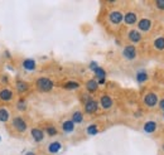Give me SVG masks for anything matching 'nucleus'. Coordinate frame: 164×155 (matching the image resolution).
<instances>
[{
    "instance_id": "nucleus-1",
    "label": "nucleus",
    "mask_w": 164,
    "mask_h": 155,
    "mask_svg": "<svg viewBox=\"0 0 164 155\" xmlns=\"http://www.w3.org/2000/svg\"><path fill=\"white\" fill-rule=\"evenodd\" d=\"M35 87L39 92H43V93H47V92H51L54 87V82L49 78V77H39V78L35 81Z\"/></svg>"
},
{
    "instance_id": "nucleus-2",
    "label": "nucleus",
    "mask_w": 164,
    "mask_h": 155,
    "mask_svg": "<svg viewBox=\"0 0 164 155\" xmlns=\"http://www.w3.org/2000/svg\"><path fill=\"white\" fill-rule=\"evenodd\" d=\"M143 102H144V105L146 107L153 109V107H155L156 105H158L159 97H158V95H156L155 92H148L144 96V98H143Z\"/></svg>"
},
{
    "instance_id": "nucleus-3",
    "label": "nucleus",
    "mask_w": 164,
    "mask_h": 155,
    "mask_svg": "<svg viewBox=\"0 0 164 155\" xmlns=\"http://www.w3.org/2000/svg\"><path fill=\"white\" fill-rule=\"evenodd\" d=\"M108 20L112 24V25H120L124 20V14L120 10H112L109 13L108 15Z\"/></svg>"
},
{
    "instance_id": "nucleus-4",
    "label": "nucleus",
    "mask_w": 164,
    "mask_h": 155,
    "mask_svg": "<svg viewBox=\"0 0 164 155\" xmlns=\"http://www.w3.org/2000/svg\"><path fill=\"white\" fill-rule=\"evenodd\" d=\"M138 55V51H137V47L129 44V46H125L123 49V57L126 61H134Z\"/></svg>"
},
{
    "instance_id": "nucleus-5",
    "label": "nucleus",
    "mask_w": 164,
    "mask_h": 155,
    "mask_svg": "<svg viewBox=\"0 0 164 155\" xmlns=\"http://www.w3.org/2000/svg\"><path fill=\"white\" fill-rule=\"evenodd\" d=\"M11 124L14 126V129H15L18 132H25L28 130L27 121H25L23 117H20V116H15V117H14L11 120Z\"/></svg>"
},
{
    "instance_id": "nucleus-6",
    "label": "nucleus",
    "mask_w": 164,
    "mask_h": 155,
    "mask_svg": "<svg viewBox=\"0 0 164 155\" xmlns=\"http://www.w3.org/2000/svg\"><path fill=\"white\" fill-rule=\"evenodd\" d=\"M83 111L87 115H94L98 111V102L94 98H90L87 102L83 103Z\"/></svg>"
},
{
    "instance_id": "nucleus-7",
    "label": "nucleus",
    "mask_w": 164,
    "mask_h": 155,
    "mask_svg": "<svg viewBox=\"0 0 164 155\" xmlns=\"http://www.w3.org/2000/svg\"><path fill=\"white\" fill-rule=\"evenodd\" d=\"M137 24H138V30L140 33H146L150 30L153 27V22L150 18H140Z\"/></svg>"
},
{
    "instance_id": "nucleus-8",
    "label": "nucleus",
    "mask_w": 164,
    "mask_h": 155,
    "mask_svg": "<svg viewBox=\"0 0 164 155\" xmlns=\"http://www.w3.org/2000/svg\"><path fill=\"white\" fill-rule=\"evenodd\" d=\"M127 39H129L130 43L138 44V43H140V42H141L143 36H141V33L138 29H130L129 32H127Z\"/></svg>"
},
{
    "instance_id": "nucleus-9",
    "label": "nucleus",
    "mask_w": 164,
    "mask_h": 155,
    "mask_svg": "<svg viewBox=\"0 0 164 155\" xmlns=\"http://www.w3.org/2000/svg\"><path fill=\"white\" fill-rule=\"evenodd\" d=\"M138 20H139L138 14L135 13V11H126L124 14V20H123V22L126 25H134V24H137Z\"/></svg>"
},
{
    "instance_id": "nucleus-10",
    "label": "nucleus",
    "mask_w": 164,
    "mask_h": 155,
    "mask_svg": "<svg viewBox=\"0 0 164 155\" xmlns=\"http://www.w3.org/2000/svg\"><path fill=\"white\" fill-rule=\"evenodd\" d=\"M100 105H101V107L104 110H109L114 105V100L112 97L109 96V95H102L101 97H100Z\"/></svg>"
},
{
    "instance_id": "nucleus-11",
    "label": "nucleus",
    "mask_w": 164,
    "mask_h": 155,
    "mask_svg": "<svg viewBox=\"0 0 164 155\" xmlns=\"http://www.w3.org/2000/svg\"><path fill=\"white\" fill-rule=\"evenodd\" d=\"M0 100L3 102H10L13 100V91L8 87H4L0 90Z\"/></svg>"
},
{
    "instance_id": "nucleus-12",
    "label": "nucleus",
    "mask_w": 164,
    "mask_h": 155,
    "mask_svg": "<svg viewBox=\"0 0 164 155\" xmlns=\"http://www.w3.org/2000/svg\"><path fill=\"white\" fill-rule=\"evenodd\" d=\"M31 135L34 139V141H37V143H40V141H43V140H44V131L42 129H39V128L32 129Z\"/></svg>"
},
{
    "instance_id": "nucleus-13",
    "label": "nucleus",
    "mask_w": 164,
    "mask_h": 155,
    "mask_svg": "<svg viewBox=\"0 0 164 155\" xmlns=\"http://www.w3.org/2000/svg\"><path fill=\"white\" fill-rule=\"evenodd\" d=\"M143 130H144L146 134H154L156 130H158V124H156L155 121H153V120L146 121L144 124V126H143Z\"/></svg>"
},
{
    "instance_id": "nucleus-14",
    "label": "nucleus",
    "mask_w": 164,
    "mask_h": 155,
    "mask_svg": "<svg viewBox=\"0 0 164 155\" xmlns=\"http://www.w3.org/2000/svg\"><path fill=\"white\" fill-rule=\"evenodd\" d=\"M15 87H17V92L19 95H23L28 92V90H29V83H27L25 81H22V80H18L15 83Z\"/></svg>"
},
{
    "instance_id": "nucleus-15",
    "label": "nucleus",
    "mask_w": 164,
    "mask_h": 155,
    "mask_svg": "<svg viewBox=\"0 0 164 155\" xmlns=\"http://www.w3.org/2000/svg\"><path fill=\"white\" fill-rule=\"evenodd\" d=\"M98 90V83L96 81V78H91L86 82V91L88 93H94Z\"/></svg>"
},
{
    "instance_id": "nucleus-16",
    "label": "nucleus",
    "mask_w": 164,
    "mask_h": 155,
    "mask_svg": "<svg viewBox=\"0 0 164 155\" xmlns=\"http://www.w3.org/2000/svg\"><path fill=\"white\" fill-rule=\"evenodd\" d=\"M62 149V144L59 141H52L48 145V153L49 154H57Z\"/></svg>"
},
{
    "instance_id": "nucleus-17",
    "label": "nucleus",
    "mask_w": 164,
    "mask_h": 155,
    "mask_svg": "<svg viewBox=\"0 0 164 155\" xmlns=\"http://www.w3.org/2000/svg\"><path fill=\"white\" fill-rule=\"evenodd\" d=\"M62 130H63V132H66V134L73 132L75 131V124L71 121V120H66V121L62 124Z\"/></svg>"
},
{
    "instance_id": "nucleus-18",
    "label": "nucleus",
    "mask_w": 164,
    "mask_h": 155,
    "mask_svg": "<svg viewBox=\"0 0 164 155\" xmlns=\"http://www.w3.org/2000/svg\"><path fill=\"white\" fill-rule=\"evenodd\" d=\"M37 65H35V61L32 58H27L23 61V68L27 69V71H34Z\"/></svg>"
},
{
    "instance_id": "nucleus-19",
    "label": "nucleus",
    "mask_w": 164,
    "mask_h": 155,
    "mask_svg": "<svg viewBox=\"0 0 164 155\" xmlns=\"http://www.w3.org/2000/svg\"><path fill=\"white\" fill-rule=\"evenodd\" d=\"M148 80H149V74H148V72L145 71V69H140V71L137 72V81L139 83H144Z\"/></svg>"
},
{
    "instance_id": "nucleus-20",
    "label": "nucleus",
    "mask_w": 164,
    "mask_h": 155,
    "mask_svg": "<svg viewBox=\"0 0 164 155\" xmlns=\"http://www.w3.org/2000/svg\"><path fill=\"white\" fill-rule=\"evenodd\" d=\"M153 47L156 49V51H164V37H156L153 42Z\"/></svg>"
},
{
    "instance_id": "nucleus-21",
    "label": "nucleus",
    "mask_w": 164,
    "mask_h": 155,
    "mask_svg": "<svg viewBox=\"0 0 164 155\" xmlns=\"http://www.w3.org/2000/svg\"><path fill=\"white\" fill-rule=\"evenodd\" d=\"M71 121L73 124H82L83 122V114L81 111H75L71 117Z\"/></svg>"
},
{
    "instance_id": "nucleus-22",
    "label": "nucleus",
    "mask_w": 164,
    "mask_h": 155,
    "mask_svg": "<svg viewBox=\"0 0 164 155\" xmlns=\"http://www.w3.org/2000/svg\"><path fill=\"white\" fill-rule=\"evenodd\" d=\"M63 88L68 90V91L77 90V88H80V83L76 82V81H67L66 83H63Z\"/></svg>"
},
{
    "instance_id": "nucleus-23",
    "label": "nucleus",
    "mask_w": 164,
    "mask_h": 155,
    "mask_svg": "<svg viewBox=\"0 0 164 155\" xmlns=\"http://www.w3.org/2000/svg\"><path fill=\"white\" fill-rule=\"evenodd\" d=\"M0 121L2 122L9 121V111L5 107H0Z\"/></svg>"
},
{
    "instance_id": "nucleus-24",
    "label": "nucleus",
    "mask_w": 164,
    "mask_h": 155,
    "mask_svg": "<svg viewBox=\"0 0 164 155\" xmlns=\"http://www.w3.org/2000/svg\"><path fill=\"white\" fill-rule=\"evenodd\" d=\"M86 132L88 134V135H96V134L98 132V126H97L96 124H92V125L87 126Z\"/></svg>"
},
{
    "instance_id": "nucleus-25",
    "label": "nucleus",
    "mask_w": 164,
    "mask_h": 155,
    "mask_svg": "<svg viewBox=\"0 0 164 155\" xmlns=\"http://www.w3.org/2000/svg\"><path fill=\"white\" fill-rule=\"evenodd\" d=\"M46 134L48 136L53 138V136H56L57 134H58V130H57L54 126H47V128H46Z\"/></svg>"
},
{
    "instance_id": "nucleus-26",
    "label": "nucleus",
    "mask_w": 164,
    "mask_h": 155,
    "mask_svg": "<svg viewBox=\"0 0 164 155\" xmlns=\"http://www.w3.org/2000/svg\"><path fill=\"white\" fill-rule=\"evenodd\" d=\"M17 109L19 111H25L27 110V102H25L24 98H20V100L17 102Z\"/></svg>"
},
{
    "instance_id": "nucleus-27",
    "label": "nucleus",
    "mask_w": 164,
    "mask_h": 155,
    "mask_svg": "<svg viewBox=\"0 0 164 155\" xmlns=\"http://www.w3.org/2000/svg\"><path fill=\"white\" fill-rule=\"evenodd\" d=\"M154 4H155V6H156V9L164 10V0H158V2H155Z\"/></svg>"
},
{
    "instance_id": "nucleus-28",
    "label": "nucleus",
    "mask_w": 164,
    "mask_h": 155,
    "mask_svg": "<svg viewBox=\"0 0 164 155\" xmlns=\"http://www.w3.org/2000/svg\"><path fill=\"white\" fill-rule=\"evenodd\" d=\"M158 106H159V109H160L162 111H164V98H160V100H159Z\"/></svg>"
},
{
    "instance_id": "nucleus-29",
    "label": "nucleus",
    "mask_w": 164,
    "mask_h": 155,
    "mask_svg": "<svg viewBox=\"0 0 164 155\" xmlns=\"http://www.w3.org/2000/svg\"><path fill=\"white\" fill-rule=\"evenodd\" d=\"M25 155H35V154H34V153H27Z\"/></svg>"
},
{
    "instance_id": "nucleus-30",
    "label": "nucleus",
    "mask_w": 164,
    "mask_h": 155,
    "mask_svg": "<svg viewBox=\"0 0 164 155\" xmlns=\"http://www.w3.org/2000/svg\"><path fill=\"white\" fill-rule=\"evenodd\" d=\"M163 151H164V145H163Z\"/></svg>"
},
{
    "instance_id": "nucleus-31",
    "label": "nucleus",
    "mask_w": 164,
    "mask_h": 155,
    "mask_svg": "<svg viewBox=\"0 0 164 155\" xmlns=\"http://www.w3.org/2000/svg\"><path fill=\"white\" fill-rule=\"evenodd\" d=\"M163 117H164V111H163Z\"/></svg>"
}]
</instances>
